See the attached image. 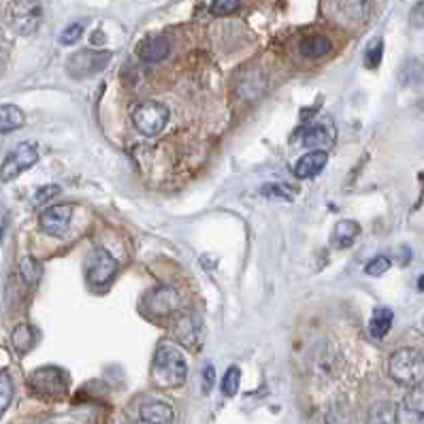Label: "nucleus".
Segmentation results:
<instances>
[{"instance_id": "f257e3e1", "label": "nucleus", "mask_w": 424, "mask_h": 424, "mask_svg": "<svg viewBox=\"0 0 424 424\" xmlns=\"http://www.w3.org/2000/svg\"><path fill=\"white\" fill-rule=\"evenodd\" d=\"M152 377L160 388H177L188 379V364L184 354L173 345L162 341L156 347L152 362Z\"/></svg>"}, {"instance_id": "f03ea898", "label": "nucleus", "mask_w": 424, "mask_h": 424, "mask_svg": "<svg viewBox=\"0 0 424 424\" xmlns=\"http://www.w3.org/2000/svg\"><path fill=\"white\" fill-rule=\"evenodd\" d=\"M388 375L405 388L420 386L424 381V356L418 350L401 347L388 358Z\"/></svg>"}, {"instance_id": "7ed1b4c3", "label": "nucleus", "mask_w": 424, "mask_h": 424, "mask_svg": "<svg viewBox=\"0 0 424 424\" xmlns=\"http://www.w3.org/2000/svg\"><path fill=\"white\" fill-rule=\"evenodd\" d=\"M28 386L43 398H62L69 394V373L60 367H41L30 373Z\"/></svg>"}, {"instance_id": "20e7f679", "label": "nucleus", "mask_w": 424, "mask_h": 424, "mask_svg": "<svg viewBox=\"0 0 424 424\" xmlns=\"http://www.w3.org/2000/svg\"><path fill=\"white\" fill-rule=\"evenodd\" d=\"M169 118H171L169 107H164L162 103H156V101L141 103L133 111V124L145 137H158L167 128Z\"/></svg>"}, {"instance_id": "39448f33", "label": "nucleus", "mask_w": 424, "mask_h": 424, "mask_svg": "<svg viewBox=\"0 0 424 424\" xmlns=\"http://www.w3.org/2000/svg\"><path fill=\"white\" fill-rule=\"evenodd\" d=\"M111 60V52L107 50H82V52H75L69 56L67 60V73L73 77V79H88V77H94L99 75Z\"/></svg>"}, {"instance_id": "423d86ee", "label": "nucleus", "mask_w": 424, "mask_h": 424, "mask_svg": "<svg viewBox=\"0 0 424 424\" xmlns=\"http://www.w3.org/2000/svg\"><path fill=\"white\" fill-rule=\"evenodd\" d=\"M7 20H9L11 30H16L22 37H30L41 26L43 11L35 0H13L9 7V13H7Z\"/></svg>"}, {"instance_id": "0eeeda50", "label": "nucleus", "mask_w": 424, "mask_h": 424, "mask_svg": "<svg viewBox=\"0 0 424 424\" xmlns=\"http://www.w3.org/2000/svg\"><path fill=\"white\" fill-rule=\"evenodd\" d=\"M118 271L116 258L105 247H94L86 258V279L90 286H105Z\"/></svg>"}, {"instance_id": "6e6552de", "label": "nucleus", "mask_w": 424, "mask_h": 424, "mask_svg": "<svg viewBox=\"0 0 424 424\" xmlns=\"http://www.w3.org/2000/svg\"><path fill=\"white\" fill-rule=\"evenodd\" d=\"M73 220V205H52L39 216V228L54 239H62Z\"/></svg>"}, {"instance_id": "1a4fd4ad", "label": "nucleus", "mask_w": 424, "mask_h": 424, "mask_svg": "<svg viewBox=\"0 0 424 424\" xmlns=\"http://www.w3.org/2000/svg\"><path fill=\"white\" fill-rule=\"evenodd\" d=\"M37 160H39V152H37L35 145H30V143L18 145V147L5 158V162H3V182H5V184L11 182V179L18 177L20 173H24V171H28L30 167H35Z\"/></svg>"}, {"instance_id": "9d476101", "label": "nucleus", "mask_w": 424, "mask_h": 424, "mask_svg": "<svg viewBox=\"0 0 424 424\" xmlns=\"http://www.w3.org/2000/svg\"><path fill=\"white\" fill-rule=\"evenodd\" d=\"M143 303L152 313L167 316V313H175V309L182 303V296L173 286H158V288H154L145 294Z\"/></svg>"}, {"instance_id": "9b49d317", "label": "nucleus", "mask_w": 424, "mask_h": 424, "mask_svg": "<svg viewBox=\"0 0 424 424\" xmlns=\"http://www.w3.org/2000/svg\"><path fill=\"white\" fill-rule=\"evenodd\" d=\"M173 337L188 350H199V326L194 318L186 311L177 313L173 318Z\"/></svg>"}, {"instance_id": "f8f14e48", "label": "nucleus", "mask_w": 424, "mask_h": 424, "mask_svg": "<svg viewBox=\"0 0 424 424\" xmlns=\"http://www.w3.org/2000/svg\"><path fill=\"white\" fill-rule=\"evenodd\" d=\"M169 54H171V43L167 37H147L137 45V56L147 65L162 62Z\"/></svg>"}, {"instance_id": "ddd939ff", "label": "nucleus", "mask_w": 424, "mask_h": 424, "mask_svg": "<svg viewBox=\"0 0 424 424\" xmlns=\"http://www.w3.org/2000/svg\"><path fill=\"white\" fill-rule=\"evenodd\" d=\"M328 162V154L326 150H313L309 154H305L303 158H299V162L294 164V175L301 179H309L316 177Z\"/></svg>"}, {"instance_id": "4468645a", "label": "nucleus", "mask_w": 424, "mask_h": 424, "mask_svg": "<svg viewBox=\"0 0 424 424\" xmlns=\"http://www.w3.org/2000/svg\"><path fill=\"white\" fill-rule=\"evenodd\" d=\"M139 418L145 424H167L173 420V407L162 401H145L139 407Z\"/></svg>"}, {"instance_id": "2eb2a0df", "label": "nucleus", "mask_w": 424, "mask_h": 424, "mask_svg": "<svg viewBox=\"0 0 424 424\" xmlns=\"http://www.w3.org/2000/svg\"><path fill=\"white\" fill-rule=\"evenodd\" d=\"M333 143V133L324 128V124H311L303 128L301 135V145L303 147H313V150H324Z\"/></svg>"}, {"instance_id": "dca6fc26", "label": "nucleus", "mask_w": 424, "mask_h": 424, "mask_svg": "<svg viewBox=\"0 0 424 424\" xmlns=\"http://www.w3.org/2000/svg\"><path fill=\"white\" fill-rule=\"evenodd\" d=\"M330 50H333V43L324 35H309L299 45V52L305 58H322V56L330 54Z\"/></svg>"}, {"instance_id": "f3484780", "label": "nucleus", "mask_w": 424, "mask_h": 424, "mask_svg": "<svg viewBox=\"0 0 424 424\" xmlns=\"http://www.w3.org/2000/svg\"><path fill=\"white\" fill-rule=\"evenodd\" d=\"M358 235H360V226H358L356 222H352V220H341V222L335 226L330 241H333L335 247L345 250V247L354 245V241L358 239Z\"/></svg>"}, {"instance_id": "a211bd4d", "label": "nucleus", "mask_w": 424, "mask_h": 424, "mask_svg": "<svg viewBox=\"0 0 424 424\" xmlns=\"http://www.w3.org/2000/svg\"><path fill=\"white\" fill-rule=\"evenodd\" d=\"M37 343V333L30 324L22 322L11 330V345L18 354H28Z\"/></svg>"}, {"instance_id": "6ab92c4d", "label": "nucleus", "mask_w": 424, "mask_h": 424, "mask_svg": "<svg viewBox=\"0 0 424 424\" xmlns=\"http://www.w3.org/2000/svg\"><path fill=\"white\" fill-rule=\"evenodd\" d=\"M24 122H26V116H24V111L18 105H9L7 103V105L0 107V130H3V135L22 128Z\"/></svg>"}, {"instance_id": "aec40b11", "label": "nucleus", "mask_w": 424, "mask_h": 424, "mask_svg": "<svg viewBox=\"0 0 424 424\" xmlns=\"http://www.w3.org/2000/svg\"><path fill=\"white\" fill-rule=\"evenodd\" d=\"M392 320H394L392 309H388V307H375L373 313H371V322H369L371 335H373L375 339L386 337V333H388L390 326H392Z\"/></svg>"}, {"instance_id": "412c9836", "label": "nucleus", "mask_w": 424, "mask_h": 424, "mask_svg": "<svg viewBox=\"0 0 424 424\" xmlns=\"http://www.w3.org/2000/svg\"><path fill=\"white\" fill-rule=\"evenodd\" d=\"M18 271H20L22 281L28 288H35L39 284V279H41V264L33 256H22L20 262H18Z\"/></svg>"}, {"instance_id": "4be33fe9", "label": "nucleus", "mask_w": 424, "mask_h": 424, "mask_svg": "<svg viewBox=\"0 0 424 424\" xmlns=\"http://www.w3.org/2000/svg\"><path fill=\"white\" fill-rule=\"evenodd\" d=\"M403 407L413 420H424V388L413 386L403 398Z\"/></svg>"}, {"instance_id": "5701e85b", "label": "nucleus", "mask_w": 424, "mask_h": 424, "mask_svg": "<svg viewBox=\"0 0 424 424\" xmlns=\"http://www.w3.org/2000/svg\"><path fill=\"white\" fill-rule=\"evenodd\" d=\"M398 420V411L396 405L392 401H379L371 407V415L369 422H379V424H390Z\"/></svg>"}, {"instance_id": "b1692460", "label": "nucleus", "mask_w": 424, "mask_h": 424, "mask_svg": "<svg viewBox=\"0 0 424 424\" xmlns=\"http://www.w3.org/2000/svg\"><path fill=\"white\" fill-rule=\"evenodd\" d=\"M367 7H369V0H339V9L341 13L352 20V22H360L367 16Z\"/></svg>"}, {"instance_id": "393cba45", "label": "nucleus", "mask_w": 424, "mask_h": 424, "mask_svg": "<svg viewBox=\"0 0 424 424\" xmlns=\"http://www.w3.org/2000/svg\"><path fill=\"white\" fill-rule=\"evenodd\" d=\"M16 396V386L9 377V371L3 369L0 371V411H7L11 401Z\"/></svg>"}, {"instance_id": "a878e982", "label": "nucleus", "mask_w": 424, "mask_h": 424, "mask_svg": "<svg viewBox=\"0 0 424 424\" xmlns=\"http://www.w3.org/2000/svg\"><path fill=\"white\" fill-rule=\"evenodd\" d=\"M239 381H241V371L237 367H230L222 377V392L226 396H235L239 392Z\"/></svg>"}, {"instance_id": "bb28decb", "label": "nucleus", "mask_w": 424, "mask_h": 424, "mask_svg": "<svg viewBox=\"0 0 424 424\" xmlns=\"http://www.w3.org/2000/svg\"><path fill=\"white\" fill-rule=\"evenodd\" d=\"M84 30H86V22H73V24H69L60 33V43L62 45H75L84 37Z\"/></svg>"}, {"instance_id": "cd10ccee", "label": "nucleus", "mask_w": 424, "mask_h": 424, "mask_svg": "<svg viewBox=\"0 0 424 424\" xmlns=\"http://www.w3.org/2000/svg\"><path fill=\"white\" fill-rule=\"evenodd\" d=\"M381 54H384V41L375 39L364 52V67L367 69H377L379 62H381Z\"/></svg>"}, {"instance_id": "c85d7f7f", "label": "nucleus", "mask_w": 424, "mask_h": 424, "mask_svg": "<svg viewBox=\"0 0 424 424\" xmlns=\"http://www.w3.org/2000/svg\"><path fill=\"white\" fill-rule=\"evenodd\" d=\"M260 194H262V196H267V199L292 201V192H290V188H288V186H284V184H269V186H262Z\"/></svg>"}, {"instance_id": "c756f323", "label": "nucleus", "mask_w": 424, "mask_h": 424, "mask_svg": "<svg viewBox=\"0 0 424 424\" xmlns=\"http://www.w3.org/2000/svg\"><path fill=\"white\" fill-rule=\"evenodd\" d=\"M390 258L388 256H377V258H373L367 267H364V273L367 275H371V277H379V275H384L388 269H390Z\"/></svg>"}, {"instance_id": "7c9ffc66", "label": "nucleus", "mask_w": 424, "mask_h": 424, "mask_svg": "<svg viewBox=\"0 0 424 424\" xmlns=\"http://www.w3.org/2000/svg\"><path fill=\"white\" fill-rule=\"evenodd\" d=\"M239 7V0H213L211 3V13L213 16H228Z\"/></svg>"}, {"instance_id": "2f4dec72", "label": "nucleus", "mask_w": 424, "mask_h": 424, "mask_svg": "<svg viewBox=\"0 0 424 424\" xmlns=\"http://www.w3.org/2000/svg\"><path fill=\"white\" fill-rule=\"evenodd\" d=\"M60 194V186H56V184H52V186H43V188H39L37 190V194H35V201L39 203V205H45V203H50L54 196H58Z\"/></svg>"}, {"instance_id": "473e14b6", "label": "nucleus", "mask_w": 424, "mask_h": 424, "mask_svg": "<svg viewBox=\"0 0 424 424\" xmlns=\"http://www.w3.org/2000/svg\"><path fill=\"white\" fill-rule=\"evenodd\" d=\"M409 24L413 28H424V0L415 3L409 11Z\"/></svg>"}, {"instance_id": "72a5a7b5", "label": "nucleus", "mask_w": 424, "mask_h": 424, "mask_svg": "<svg viewBox=\"0 0 424 424\" xmlns=\"http://www.w3.org/2000/svg\"><path fill=\"white\" fill-rule=\"evenodd\" d=\"M213 381H216V371H213V367L211 364H205V371H203V392L205 394H209L211 392V388H213Z\"/></svg>"}, {"instance_id": "f704fd0d", "label": "nucleus", "mask_w": 424, "mask_h": 424, "mask_svg": "<svg viewBox=\"0 0 424 424\" xmlns=\"http://www.w3.org/2000/svg\"><path fill=\"white\" fill-rule=\"evenodd\" d=\"M105 43V33L103 30H96L94 35H92V45H103Z\"/></svg>"}, {"instance_id": "c9c22d12", "label": "nucleus", "mask_w": 424, "mask_h": 424, "mask_svg": "<svg viewBox=\"0 0 424 424\" xmlns=\"http://www.w3.org/2000/svg\"><path fill=\"white\" fill-rule=\"evenodd\" d=\"M418 288H420V290H424V275H422V277L418 279Z\"/></svg>"}]
</instances>
